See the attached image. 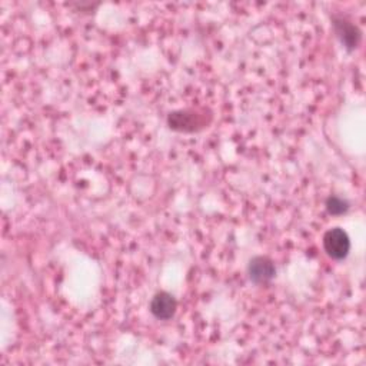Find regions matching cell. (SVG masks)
Instances as JSON below:
<instances>
[{
	"label": "cell",
	"mask_w": 366,
	"mask_h": 366,
	"mask_svg": "<svg viewBox=\"0 0 366 366\" xmlns=\"http://www.w3.org/2000/svg\"><path fill=\"white\" fill-rule=\"evenodd\" d=\"M324 248L329 258L335 260L345 259L351 251V241L348 234L341 227L329 229L324 236Z\"/></svg>",
	"instance_id": "1"
},
{
	"label": "cell",
	"mask_w": 366,
	"mask_h": 366,
	"mask_svg": "<svg viewBox=\"0 0 366 366\" xmlns=\"http://www.w3.org/2000/svg\"><path fill=\"white\" fill-rule=\"evenodd\" d=\"M274 273H277V269H274V265L269 258L256 256L249 262L248 274L253 284H267L274 278Z\"/></svg>",
	"instance_id": "2"
},
{
	"label": "cell",
	"mask_w": 366,
	"mask_h": 366,
	"mask_svg": "<svg viewBox=\"0 0 366 366\" xmlns=\"http://www.w3.org/2000/svg\"><path fill=\"white\" fill-rule=\"evenodd\" d=\"M334 27L338 37L341 39V42L343 43V46L348 51H353L358 48L362 34L356 25H353L345 18H334Z\"/></svg>",
	"instance_id": "3"
},
{
	"label": "cell",
	"mask_w": 366,
	"mask_h": 366,
	"mask_svg": "<svg viewBox=\"0 0 366 366\" xmlns=\"http://www.w3.org/2000/svg\"><path fill=\"white\" fill-rule=\"evenodd\" d=\"M177 302L173 295L168 292H158L151 301V312L156 319L168 320L175 316Z\"/></svg>",
	"instance_id": "4"
},
{
	"label": "cell",
	"mask_w": 366,
	"mask_h": 366,
	"mask_svg": "<svg viewBox=\"0 0 366 366\" xmlns=\"http://www.w3.org/2000/svg\"><path fill=\"white\" fill-rule=\"evenodd\" d=\"M168 123L172 129L180 132H194L198 129L196 126L205 125L201 115H196L195 112H189V111H180V112L170 113L168 118Z\"/></svg>",
	"instance_id": "5"
},
{
	"label": "cell",
	"mask_w": 366,
	"mask_h": 366,
	"mask_svg": "<svg viewBox=\"0 0 366 366\" xmlns=\"http://www.w3.org/2000/svg\"><path fill=\"white\" fill-rule=\"evenodd\" d=\"M327 209L331 215H343L349 209V202L339 196H331L327 201Z\"/></svg>",
	"instance_id": "6"
}]
</instances>
